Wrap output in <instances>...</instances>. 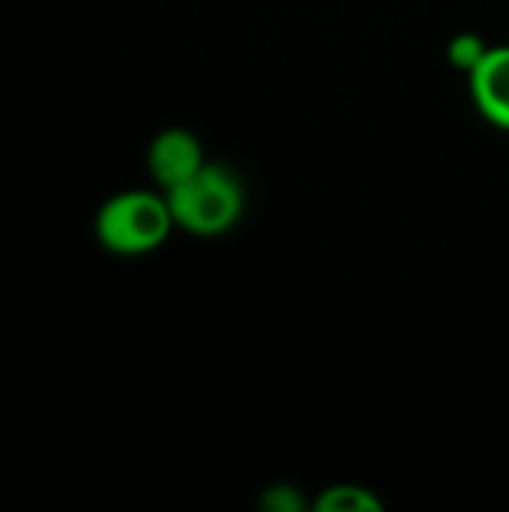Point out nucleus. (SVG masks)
Returning a JSON list of instances; mask_svg holds the SVG:
<instances>
[{
	"mask_svg": "<svg viewBox=\"0 0 509 512\" xmlns=\"http://www.w3.org/2000/svg\"><path fill=\"white\" fill-rule=\"evenodd\" d=\"M264 507L267 510H279V512H300L303 510V501L294 489L288 486H279V489H270L264 495Z\"/></svg>",
	"mask_w": 509,
	"mask_h": 512,
	"instance_id": "nucleus-7",
	"label": "nucleus"
},
{
	"mask_svg": "<svg viewBox=\"0 0 509 512\" xmlns=\"http://www.w3.org/2000/svg\"><path fill=\"white\" fill-rule=\"evenodd\" d=\"M468 84L477 111L492 126L509 132V45H489L468 72Z\"/></svg>",
	"mask_w": 509,
	"mask_h": 512,
	"instance_id": "nucleus-4",
	"label": "nucleus"
},
{
	"mask_svg": "<svg viewBox=\"0 0 509 512\" xmlns=\"http://www.w3.org/2000/svg\"><path fill=\"white\" fill-rule=\"evenodd\" d=\"M315 507L324 512H378L384 504L369 492V489H360V486H333L327 489Z\"/></svg>",
	"mask_w": 509,
	"mask_h": 512,
	"instance_id": "nucleus-5",
	"label": "nucleus"
},
{
	"mask_svg": "<svg viewBox=\"0 0 509 512\" xmlns=\"http://www.w3.org/2000/svg\"><path fill=\"white\" fill-rule=\"evenodd\" d=\"M174 216L165 192L126 189L111 195L96 213V240L105 252L135 258L156 252L171 234Z\"/></svg>",
	"mask_w": 509,
	"mask_h": 512,
	"instance_id": "nucleus-1",
	"label": "nucleus"
},
{
	"mask_svg": "<svg viewBox=\"0 0 509 512\" xmlns=\"http://www.w3.org/2000/svg\"><path fill=\"white\" fill-rule=\"evenodd\" d=\"M486 48H489V45H486L483 36H477V33H459V36L450 39L447 57H450V63H453L456 69L471 72V69L480 63V57L486 54Z\"/></svg>",
	"mask_w": 509,
	"mask_h": 512,
	"instance_id": "nucleus-6",
	"label": "nucleus"
},
{
	"mask_svg": "<svg viewBox=\"0 0 509 512\" xmlns=\"http://www.w3.org/2000/svg\"><path fill=\"white\" fill-rule=\"evenodd\" d=\"M174 225L195 237H216L237 225L243 216V183L225 165H204L186 183L165 192Z\"/></svg>",
	"mask_w": 509,
	"mask_h": 512,
	"instance_id": "nucleus-2",
	"label": "nucleus"
},
{
	"mask_svg": "<svg viewBox=\"0 0 509 512\" xmlns=\"http://www.w3.org/2000/svg\"><path fill=\"white\" fill-rule=\"evenodd\" d=\"M204 147L198 141V135H192L189 129H165L150 141L147 150V168L150 177L156 180V186L162 192H171L174 186L186 183L192 174H198L204 168Z\"/></svg>",
	"mask_w": 509,
	"mask_h": 512,
	"instance_id": "nucleus-3",
	"label": "nucleus"
}]
</instances>
